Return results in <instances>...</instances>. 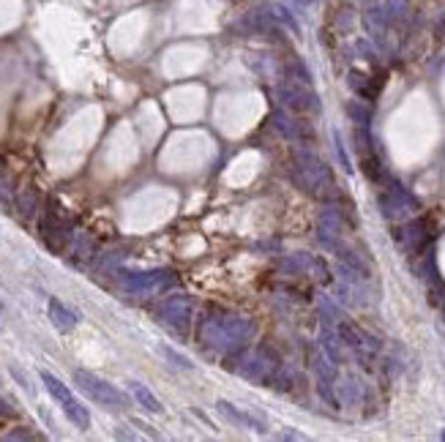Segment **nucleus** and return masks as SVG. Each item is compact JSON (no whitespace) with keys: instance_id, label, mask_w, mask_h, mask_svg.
Returning <instances> with one entry per match:
<instances>
[{"instance_id":"nucleus-24","label":"nucleus","mask_w":445,"mask_h":442,"mask_svg":"<svg viewBox=\"0 0 445 442\" xmlns=\"http://www.w3.org/2000/svg\"><path fill=\"white\" fill-rule=\"evenodd\" d=\"M333 142H336V156H339V161H342V167H344V173H353V164H350V156H347V150H344V142H342V134L333 132Z\"/></svg>"},{"instance_id":"nucleus-6","label":"nucleus","mask_w":445,"mask_h":442,"mask_svg":"<svg viewBox=\"0 0 445 442\" xmlns=\"http://www.w3.org/2000/svg\"><path fill=\"white\" fill-rule=\"evenodd\" d=\"M74 385L88 398H93L96 404H101V407H107V409H123V407H126V396H123L115 385H110L107 380L90 374L85 369H77V371H74Z\"/></svg>"},{"instance_id":"nucleus-7","label":"nucleus","mask_w":445,"mask_h":442,"mask_svg":"<svg viewBox=\"0 0 445 442\" xmlns=\"http://www.w3.org/2000/svg\"><path fill=\"white\" fill-rule=\"evenodd\" d=\"M42 382H44V388L49 391V396L55 398L58 404H60V409H63V415L77 426V429H88L90 426V415L88 409L74 398V394L69 391V385H63L55 374H49V371H42Z\"/></svg>"},{"instance_id":"nucleus-27","label":"nucleus","mask_w":445,"mask_h":442,"mask_svg":"<svg viewBox=\"0 0 445 442\" xmlns=\"http://www.w3.org/2000/svg\"><path fill=\"white\" fill-rule=\"evenodd\" d=\"M295 3H301V6H312L314 0H295Z\"/></svg>"},{"instance_id":"nucleus-1","label":"nucleus","mask_w":445,"mask_h":442,"mask_svg":"<svg viewBox=\"0 0 445 442\" xmlns=\"http://www.w3.org/2000/svg\"><path fill=\"white\" fill-rule=\"evenodd\" d=\"M254 333H257L254 319L222 309L208 311L197 325L200 344H205V347H211V350H216L222 355H235L241 350H246L252 344Z\"/></svg>"},{"instance_id":"nucleus-17","label":"nucleus","mask_w":445,"mask_h":442,"mask_svg":"<svg viewBox=\"0 0 445 442\" xmlns=\"http://www.w3.org/2000/svg\"><path fill=\"white\" fill-rule=\"evenodd\" d=\"M129 391H132V396L137 398V404H139V407H145L148 412H153V415H162V412H164L162 401L153 396V391H150L148 385H142V382L132 380V382H129Z\"/></svg>"},{"instance_id":"nucleus-22","label":"nucleus","mask_w":445,"mask_h":442,"mask_svg":"<svg viewBox=\"0 0 445 442\" xmlns=\"http://www.w3.org/2000/svg\"><path fill=\"white\" fill-rule=\"evenodd\" d=\"M287 80L301 82V85H312V74H309V69H306L301 60H293V63L287 66Z\"/></svg>"},{"instance_id":"nucleus-21","label":"nucleus","mask_w":445,"mask_h":442,"mask_svg":"<svg viewBox=\"0 0 445 442\" xmlns=\"http://www.w3.org/2000/svg\"><path fill=\"white\" fill-rule=\"evenodd\" d=\"M347 115L356 126H369L372 123V109L363 104V101H350L347 104Z\"/></svg>"},{"instance_id":"nucleus-20","label":"nucleus","mask_w":445,"mask_h":442,"mask_svg":"<svg viewBox=\"0 0 445 442\" xmlns=\"http://www.w3.org/2000/svg\"><path fill=\"white\" fill-rule=\"evenodd\" d=\"M265 6H268V11H270V17H273L281 28H287V30H290V33H295V36H301V25H298V19H295V17H293L281 3H265Z\"/></svg>"},{"instance_id":"nucleus-13","label":"nucleus","mask_w":445,"mask_h":442,"mask_svg":"<svg viewBox=\"0 0 445 442\" xmlns=\"http://www.w3.org/2000/svg\"><path fill=\"white\" fill-rule=\"evenodd\" d=\"M46 314H49L52 325H55L60 333H71V330L77 328V322H80V314H77V311H71L69 306H63L58 298H49V303H46Z\"/></svg>"},{"instance_id":"nucleus-12","label":"nucleus","mask_w":445,"mask_h":442,"mask_svg":"<svg viewBox=\"0 0 445 442\" xmlns=\"http://www.w3.org/2000/svg\"><path fill=\"white\" fill-rule=\"evenodd\" d=\"M216 412H219V415H224L229 423L241 426V429L265 432V421H263V418H254L252 412H243V409H238L235 404H229V401H224V398H219V401H216Z\"/></svg>"},{"instance_id":"nucleus-8","label":"nucleus","mask_w":445,"mask_h":442,"mask_svg":"<svg viewBox=\"0 0 445 442\" xmlns=\"http://www.w3.org/2000/svg\"><path fill=\"white\" fill-rule=\"evenodd\" d=\"M276 98L281 101L284 109L295 112V115H309V112H320V98L312 90V85H301V82H281L276 85Z\"/></svg>"},{"instance_id":"nucleus-2","label":"nucleus","mask_w":445,"mask_h":442,"mask_svg":"<svg viewBox=\"0 0 445 442\" xmlns=\"http://www.w3.org/2000/svg\"><path fill=\"white\" fill-rule=\"evenodd\" d=\"M293 180L301 191L312 194V197H325L333 188V175L331 167L312 150H295L293 156Z\"/></svg>"},{"instance_id":"nucleus-16","label":"nucleus","mask_w":445,"mask_h":442,"mask_svg":"<svg viewBox=\"0 0 445 442\" xmlns=\"http://www.w3.org/2000/svg\"><path fill=\"white\" fill-rule=\"evenodd\" d=\"M347 85L356 90L360 98H366V101H372V98L380 93V80L372 82V77L363 74V71H350V74H347Z\"/></svg>"},{"instance_id":"nucleus-5","label":"nucleus","mask_w":445,"mask_h":442,"mask_svg":"<svg viewBox=\"0 0 445 442\" xmlns=\"http://www.w3.org/2000/svg\"><path fill=\"white\" fill-rule=\"evenodd\" d=\"M153 317L159 325H164L175 333H189L191 319H194V301L189 295H167L156 303Z\"/></svg>"},{"instance_id":"nucleus-25","label":"nucleus","mask_w":445,"mask_h":442,"mask_svg":"<svg viewBox=\"0 0 445 442\" xmlns=\"http://www.w3.org/2000/svg\"><path fill=\"white\" fill-rule=\"evenodd\" d=\"M11 415H14V409H11V404L0 398V418H11Z\"/></svg>"},{"instance_id":"nucleus-29","label":"nucleus","mask_w":445,"mask_h":442,"mask_svg":"<svg viewBox=\"0 0 445 442\" xmlns=\"http://www.w3.org/2000/svg\"><path fill=\"white\" fill-rule=\"evenodd\" d=\"M440 437H443V440H445V432H443V434H440Z\"/></svg>"},{"instance_id":"nucleus-28","label":"nucleus","mask_w":445,"mask_h":442,"mask_svg":"<svg viewBox=\"0 0 445 442\" xmlns=\"http://www.w3.org/2000/svg\"><path fill=\"white\" fill-rule=\"evenodd\" d=\"M0 175H3V164H0Z\"/></svg>"},{"instance_id":"nucleus-10","label":"nucleus","mask_w":445,"mask_h":442,"mask_svg":"<svg viewBox=\"0 0 445 442\" xmlns=\"http://www.w3.org/2000/svg\"><path fill=\"white\" fill-rule=\"evenodd\" d=\"M429 238H432V229H429V221L426 219L404 221L399 229L394 232V240L399 243V249L404 254H421L426 249Z\"/></svg>"},{"instance_id":"nucleus-11","label":"nucleus","mask_w":445,"mask_h":442,"mask_svg":"<svg viewBox=\"0 0 445 442\" xmlns=\"http://www.w3.org/2000/svg\"><path fill=\"white\" fill-rule=\"evenodd\" d=\"M273 126H276V132L281 134L284 139H290V142H298V145L314 142L312 126L306 121H298V118L287 115V112H273Z\"/></svg>"},{"instance_id":"nucleus-26","label":"nucleus","mask_w":445,"mask_h":442,"mask_svg":"<svg viewBox=\"0 0 445 442\" xmlns=\"http://www.w3.org/2000/svg\"><path fill=\"white\" fill-rule=\"evenodd\" d=\"M279 440H304V434H295V432H281Z\"/></svg>"},{"instance_id":"nucleus-4","label":"nucleus","mask_w":445,"mask_h":442,"mask_svg":"<svg viewBox=\"0 0 445 442\" xmlns=\"http://www.w3.org/2000/svg\"><path fill=\"white\" fill-rule=\"evenodd\" d=\"M39 232H42V240L46 243L49 251H60L69 240H71V219L66 216V211L55 202V200H46V205L42 208V216H39Z\"/></svg>"},{"instance_id":"nucleus-19","label":"nucleus","mask_w":445,"mask_h":442,"mask_svg":"<svg viewBox=\"0 0 445 442\" xmlns=\"http://www.w3.org/2000/svg\"><path fill=\"white\" fill-rule=\"evenodd\" d=\"M71 254H74V260H80V263H85V260H93L96 257V243L90 240L85 232H71Z\"/></svg>"},{"instance_id":"nucleus-15","label":"nucleus","mask_w":445,"mask_h":442,"mask_svg":"<svg viewBox=\"0 0 445 442\" xmlns=\"http://www.w3.org/2000/svg\"><path fill=\"white\" fill-rule=\"evenodd\" d=\"M363 19H366V28H369V33L374 36V42H377V44H385V33H388V17H385V11H383L380 6H372Z\"/></svg>"},{"instance_id":"nucleus-9","label":"nucleus","mask_w":445,"mask_h":442,"mask_svg":"<svg viewBox=\"0 0 445 442\" xmlns=\"http://www.w3.org/2000/svg\"><path fill=\"white\" fill-rule=\"evenodd\" d=\"M377 205H380V213L391 221L404 219L407 213L418 211V200H415L404 186H399V183H388V186L380 191Z\"/></svg>"},{"instance_id":"nucleus-3","label":"nucleus","mask_w":445,"mask_h":442,"mask_svg":"<svg viewBox=\"0 0 445 442\" xmlns=\"http://www.w3.org/2000/svg\"><path fill=\"white\" fill-rule=\"evenodd\" d=\"M121 284L132 295H164L175 287V273L170 267H150V270H121Z\"/></svg>"},{"instance_id":"nucleus-14","label":"nucleus","mask_w":445,"mask_h":442,"mask_svg":"<svg viewBox=\"0 0 445 442\" xmlns=\"http://www.w3.org/2000/svg\"><path fill=\"white\" fill-rule=\"evenodd\" d=\"M14 205H17V211H19L22 219H36V216L42 213V194H39V188H33V186L22 188V191L14 197Z\"/></svg>"},{"instance_id":"nucleus-23","label":"nucleus","mask_w":445,"mask_h":442,"mask_svg":"<svg viewBox=\"0 0 445 442\" xmlns=\"http://www.w3.org/2000/svg\"><path fill=\"white\" fill-rule=\"evenodd\" d=\"M159 353L164 355V357H170V360H175V366H178V369H189V371L194 369V363H191V360H189L186 355L175 353L173 347H164V344H162V347H159Z\"/></svg>"},{"instance_id":"nucleus-18","label":"nucleus","mask_w":445,"mask_h":442,"mask_svg":"<svg viewBox=\"0 0 445 442\" xmlns=\"http://www.w3.org/2000/svg\"><path fill=\"white\" fill-rule=\"evenodd\" d=\"M336 394H339V404H350V407H356L363 401V385L358 382L356 377H344L339 385H336Z\"/></svg>"}]
</instances>
